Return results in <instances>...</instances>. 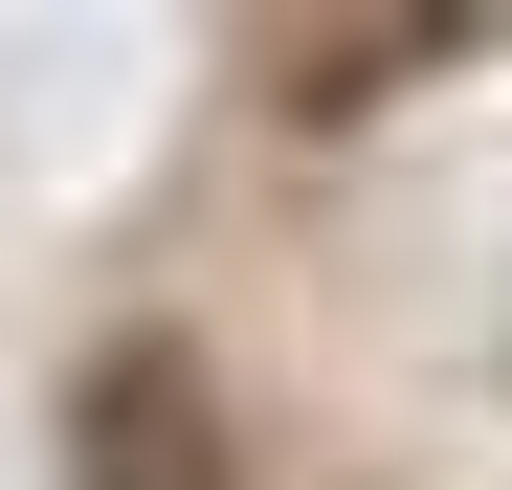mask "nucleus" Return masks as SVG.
<instances>
[{
  "label": "nucleus",
  "mask_w": 512,
  "mask_h": 490,
  "mask_svg": "<svg viewBox=\"0 0 512 490\" xmlns=\"http://www.w3.org/2000/svg\"><path fill=\"white\" fill-rule=\"evenodd\" d=\"M446 45H468V23H290L268 67H290V112H379L401 67H446Z\"/></svg>",
  "instance_id": "nucleus-2"
},
{
  "label": "nucleus",
  "mask_w": 512,
  "mask_h": 490,
  "mask_svg": "<svg viewBox=\"0 0 512 490\" xmlns=\"http://www.w3.org/2000/svg\"><path fill=\"white\" fill-rule=\"evenodd\" d=\"M67 490H245L223 379H201L179 335H112V357H90V401H67Z\"/></svg>",
  "instance_id": "nucleus-1"
}]
</instances>
